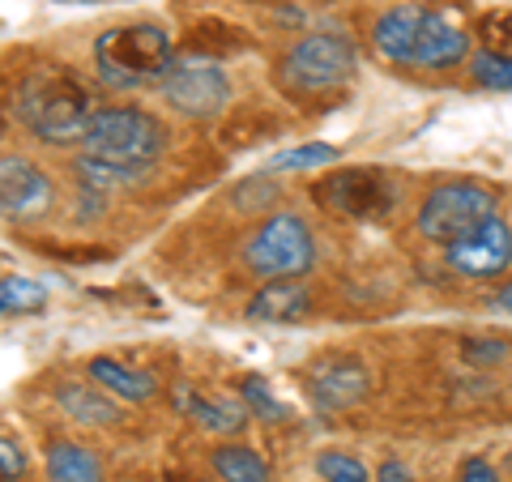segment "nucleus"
I'll return each mask as SVG.
<instances>
[{
    "label": "nucleus",
    "instance_id": "1",
    "mask_svg": "<svg viewBox=\"0 0 512 482\" xmlns=\"http://www.w3.org/2000/svg\"><path fill=\"white\" fill-rule=\"evenodd\" d=\"M94 111H99L94 90L73 69H35L18 86V120L43 146H73V141H82Z\"/></svg>",
    "mask_w": 512,
    "mask_h": 482
},
{
    "label": "nucleus",
    "instance_id": "2",
    "mask_svg": "<svg viewBox=\"0 0 512 482\" xmlns=\"http://www.w3.org/2000/svg\"><path fill=\"white\" fill-rule=\"evenodd\" d=\"M175 47L163 26L150 22H133V26H116L107 35L94 39V69L107 90H146L158 86L163 73L171 69Z\"/></svg>",
    "mask_w": 512,
    "mask_h": 482
},
{
    "label": "nucleus",
    "instance_id": "3",
    "mask_svg": "<svg viewBox=\"0 0 512 482\" xmlns=\"http://www.w3.org/2000/svg\"><path fill=\"white\" fill-rule=\"evenodd\" d=\"M163 150H167L163 120L141 107H99L82 133V154L133 171L137 180L163 158Z\"/></svg>",
    "mask_w": 512,
    "mask_h": 482
},
{
    "label": "nucleus",
    "instance_id": "4",
    "mask_svg": "<svg viewBox=\"0 0 512 482\" xmlns=\"http://www.w3.org/2000/svg\"><path fill=\"white\" fill-rule=\"evenodd\" d=\"M244 265L265 282L282 278H308L316 265V235L312 227L291 210L269 214L261 227L248 235L244 244Z\"/></svg>",
    "mask_w": 512,
    "mask_h": 482
},
{
    "label": "nucleus",
    "instance_id": "5",
    "mask_svg": "<svg viewBox=\"0 0 512 482\" xmlns=\"http://www.w3.org/2000/svg\"><path fill=\"white\" fill-rule=\"evenodd\" d=\"M495 205H500L495 188L478 184V180H448V184H436L423 197L414 227H419V235L431 239V244L448 248L453 239L470 235L478 222H487L495 214Z\"/></svg>",
    "mask_w": 512,
    "mask_h": 482
},
{
    "label": "nucleus",
    "instance_id": "6",
    "mask_svg": "<svg viewBox=\"0 0 512 482\" xmlns=\"http://www.w3.org/2000/svg\"><path fill=\"white\" fill-rule=\"evenodd\" d=\"M158 90H163V103L188 120H210L231 103V77L210 56H175Z\"/></svg>",
    "mask_w": 512,
    "mask_h": 482
},
{
    "label": "nucleus",
    "instance_id": "7",
    "mask_svg": "<svg viewBox=\"0 0 512 482\" xmlns=\"http://www.w3.org/2000/svg\"><path fill=\"white\" fill-rule=\"evenodd\" d=\"M355 73H359V52H355V43L342 35H308L282 56L286 86H295L303 94L338 90Z\"/></svg>",
    "mask_w": 512,
    "mask_h": 482
},
{
    "label": "nucleus",
    "instance_id": "8",
    "mask_svg": "<svg viewBox=\"0 0 512 482\" xmlns=\"http://www.w3.org/2000/svg\"><path fill=\"white\" fill-rule=\"evenodd\" d=\"M316 201L329 205L333 214L376 222L397 210V180L384 167H350L333 171L329 180L316 184Z\"/></svg>",
    "mask_w": 512,
    "mask_h": 482
},
{
    "label": "nucleus",
    "instance_id": "9",
    "mask_svg": "<svg viewBox=\"0 0 512 482\" xmlns=\"http://www.w3.org/2000/svg\"><path fill=\"white\" fill-rule=\"evenodd\" d=\"M444 261L461 278H474V282H487V278H500V273L512 265V227L491 214L487 222H478L470 235L453 239L444 248Z\"/></svg>",
    "mask_w": 512,
    "mask_h": 482
},
{
    "label": "nucleus",
    "instance_id": "10",
    "mask_svg": "<svg viewBox=\"0 0 512 482\" xmlns=\"http://www.w3.org/2000/svg\"><path fill=\"white\" fill-rule=\"evenodd\" d=\"M56 205V184L30 158H0V218H39Z\"/></svg>",
    "mask_w": 512,
    "mask_h": 482
},
{
    "label": "nucleus",
    "instance_id": "11",
    "mask_svg": "<svg viewBox=\"0 0 512 482\" xmlns=\"http://www.w3.org/2000/svg\"><path fill=\"white\" fill-rule=\"evenodd\" d=\"M367 389H372V376L355 355H325L308 367V397L329 414L359 406Z\"/></svg>",
    "mask_w": 512,
    "mask_h": 482
},
{
    "label": "nucleus",
    "instance_id": "12",
    "mask_svg": "<svg viewBox=\"0 0 512 482\" xmlns=\"http://www.w3.org/2000/svg\"><path fill=\"white\" fill-rule=\"evenodd\" d=\"M461 60H470V35L457 22H448L440 9H427L414 35L410 64L414 69H453Z\"/></svg>",
    "mask_w": 512,
    "mask_h": 482
},
{
    "label": "nucleus",
    "instance_id": "13",
    "mask_svg": "<svg viewBox=\"0 0 512 482\" xmlns=\"http://www.w3.org/2000/svg\"><path fill=\"white\" fill-rule=\"evenodd\" d=\"M423 5H393L384 9L376 26H372V43L384 60L393 64H410V52H414V35H419V22H423Z\"/></svg>",
    "mask_w": 512,
    "mask_h": 482
},
{
    "label": "nucleus",
    "instance_id": "14",
    "mask_svg": "<svg viewBox=\"0 0 512 482\" xmlns=\"http://www.w3.org/2000/svg\"><path fill=\"white\" fill-rule=\"evenodd\" d=\"M308 312H312V291L303 286V278L269 282L265 291L248 303V316L265 320V325H291V320H303Z\"/></svg>",
    "mask_w": 512,
    "mask_h": 482
},
{
    "label": "nucleus",
    "instance_id": "15",
    "mask_svg": "<svg viewBox=\"0 0 512 482\" xmlns=\"http://www.w3.org/2000/svg\"><path fill=\"white\" fill-rule=\"evenodd\" d=\"M86 376L99 384V389L116 393L120 401H150L158 393V380L150 372H137V367H128V363L111 359V355H94L90 367H86Z\"/></svg>",
    "mask_w": 512,
    "mask_h": 482
},
{
    "label": "nucleus",
    "instance_id": "16",
    "mask_svg": "<svg viewBox=\"0 0 512 482\" xmlns=\"http://www.w3.org/2000/svg\"><path fill=\"white\" fill-rule=\"evenodd\" d=\"M180 410L192 414L214 436H239L248 427V406H239V401H210L192 389H180Z\"/></svg>",
    "mask_w": 512,
    "mask_h": 482
},
{
    "label": "nucleus",
    "instance_id": "17",
    "mask_svg": "<svg viewBox=\"0 0 512 482\" xmlns=\"http://www.w3.org/2000/svg\"><path fill=\"white\" fill-rule=\"evenodd\" d=\"M47 478L52 482H103V461L86 444L56 440L47 448Z\"/></svg>",
    "mask_w": 512,
    "mask_h": 482
},
{
    "label": "nucleus",
    "instance_id": "18",
    "mask_svg": "<svg viewBox=\"0 0 512 482\" xmlns=\"http://www.w3.org/2000/svg\"><path fill=\"white\" fill-rule=\"evenodd\" d=\"M56 401L73 423H86V427H111L120 419L116 401H111L107 393H99V389H90V384H60Z\"/></svg>",
    "mask_w": 512,
    "mask_h": 482
},
{
    "label": "nucleus",
    "instance_id": "19",
    "mask_svg": "<svg viewBox=\"0 0 512 482\" xmlns=\"http://www.w3.org/2000/svg\"><path fill=\"white\" fill-rule=\"evenodd\" d=\"M214 474L222 482H269V461L256 453V448H244V444H222L214 448Z\"/></svg>",
    "mask_w": 512,
    "mask_h": 482
},
{
    "label": "nucleus",
    "instance_id": "20",
    "mask_svg": "<svg viewBox=\"0 0 512 482\" xmlns=\"http://www.w3.org/2000/svg\"><path fill=\"white\" fill-rule=\"evenodd\" d=\"M231 210L239 214H265V210H274V205L282 201V184H278V175L274 171H256L248 175V180H239L231 188Z\"/></svg>",
    "mask_w": 512,
    "mask_h": 482
},
{
    "label": "nucleus",
    "instance_id": "21",
    "mask_svg": "<svg viewBox=\"0 0 512 482\" xmlns=\"http://www.w3.org/2000/svg\"><path fill=\"white\" fill-rule=\"evenodd\" d=\"M338 158H342L338 146H325V141H308V146H291V150L274 154V158L265 163V171H312V167L338 163Z\"/></svg>",
    "mask_w": 512,
    "mask_h": 482
},
{
    "label": "nucleus",
    "instance_id": "22",
    "mask_svg": "<svg viewBox=\"0 0 512 482\" xmlns=\"http://www.w3.org/2000/svg\"><path fill=\"white\" fill-rule=\"evenodd\" d=\"M47 303V291L30 278H0V316L9 312H39Z\"/></svg>",
    "mask_w": 512,
    "mask_h": 482
},
{
    "label": "nucleus",
    "instance_id": "23",
    "mask_svg": "<svg viewBox=\"0 0 512 482\" xmlns=\"http://www.w3.org/2000/svg\"><path fill=\"white\" fill-rule=\"evenodd\" d=\"M470 77L483 90H512V56L508 52H478V56H470Z\"/></svg>",
    "mask_w": 512,
    "mask_h": 482
},
{
    "label": "nucleus",
    "instance_id": "24",
    "mask_svg": "<svg viewBox=\"0 0 512 482\" xmlns=\"http://www.w3.org/2000/svg\"><path fill=\"white\" fill-rule=\"evenodd\" d=\"M316 474L325 482H372L367 465L359 457H346V453H320L316 457Z\"/></svg>",
    "mask_w": 512,
    "mask_h": 482
},
{
    "label": "nucleus",
    "instance_id": "25",
    "mask_svg": "<svg viewBox=\"0 0 512 482\" xmlns=\"http://www.w3.org/2000/svg\"><path fill=\"white\" fill-rule=\"evenodd\" d=\"M239 393H244V406L261 414L265 423H282V419H286V406H282V401H278L274 393H269V384H265V380L248 376L244 384H239Z\"/></svg>",
    "mask_w": 512,
    "mask_h": 482
},
{
    "label": "nucleus",
    "instance_id": "26",
    "mask_svg": "<svg viewBox=\"0 0 512 482\" xmlns=\"http://www.w3.org/2000/svg\"><path fill=\"white\" fill-rule=\"evenodd\" d=\"M461 359H470V363H504L508 359V342L504 337H470V342H461Z\"/></svg>",
    "mask_w": 512,
    "mask_h": 482
},
{
    "label": "nucleus",
    "instance_id": "27",
    "mask_svg": "<svg viewBox=\"0 0 512 482\" xmlns=\"http://www.w3.org/2000/svg\"><path fill=\"white\" fill-rule=\"evenodd\" d=\"M0 478H26V453L9 436H0Z\"/></svg>",
    "mask_w": 512,
    "mask_h": 482
},
{
    "label": "nucleus",
    "instance_id": "28",
    "mask_svg": "<svg viewBox=\"0 0 512 482\" xmlns=\"http://www.w3.org/2000/svg\"><path fill=\"white\" fill-rule=\"evenodd\" d=\"M457 482H500V474H495V465L487 457H466L457 470Z\"/></svg>",
    "mask_w": 512,
    "mask_h": 482
},
{
    "label": "nucleus",
    "instance_id": "29",
    "mask_svg": "<svg viewBox=\"0 0 512 482\" xmlns=\"http://www.w3.org/2000/svg\"><path fill=\"white\" fill-rule=\"evenodd\" d=\"M376 482H414V478H410V470L402 461H384L376 470Z\"/></svg>",
    "mask_w": 512,
    "mask_h": 482
},
{
    "label": "nucleus",
    "instance_id": "30",
    "mask_svg": "<svg viewBox=\"0 0 512 482\" xmlns=\"http://www.w3.org/2000/svg\"><path fill=\"white\" fill-rule=\"evenodd\" d=\"M491 308H500V312H508V316H512V282H504L500 291L491 295Z\"/></svg>",
    "mask_w": 512,
    "mask_h": 482
},
{
    "label": "nucleus",
    "instance_id": "31",
    "mask_svg": "<svg viewBox=\"0 0 512 482\" xmlns=\"http://www.w3.org/2000/svg\"><path fill=\"white\" fill-rule=\"evenodd\" d=\"M0 133H5V120H0Z\"/></svg>",
    "mask_w": 512,
    "mask_h": 482
},
{
    "label": "nucleus",
    "instance_id": "32",
    "mask_svg": "<svg viewBox=\"0 0 512 482\" xmlns=\"http://www.w3.org/2000/svg\"><path fill=\"white\" fill-rule=\"evenodd\" d=\"M69 5H77V0H69Z\"/></svg>",
    "mask_w": 512,
    "mask_h": 482
},
{
    "label": "nucleus",
    "instance_id": "33",
    "mask_svg": "<svg viewBox=\"0 0 512 482\" xmlns=\"http://www.w3.org/2000/svg\"><path fill=\"white\" fill-rule=\"evenodd\" d=\"M508 465H512V457H508Z\"/></svg>",
    "mask_w": 512,
    "mask_h": 482
}]
</instances>
